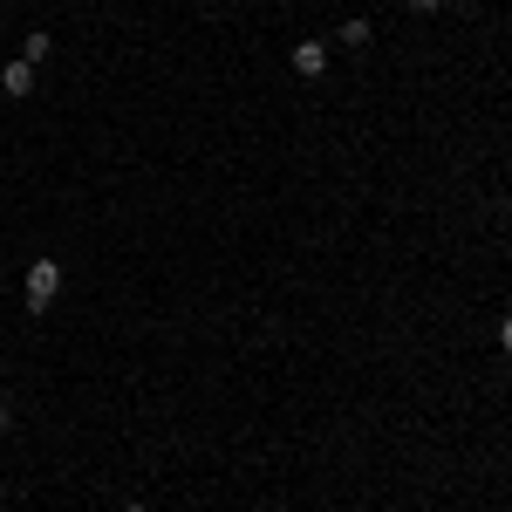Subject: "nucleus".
Listing matches in <instances>:
<instances>
[{
  "label": "nucleus",
  "instance_id": "20e7f679",
  "mask_svg": "<svg viewBox=\"0 0 512 512\" xmlns=\"http://www.w3.org/2000/svg\"><path fill=\"white\" fill-rule=\"evenodd\" d=\"M48 55H55V35H21V62H28V69H41V62H48Z\"/></svg>",
  "mask_w": 512,
  "mask_h": 512
},
{
  "label": "nucleus",
  "instance_id": "f03ea898",
  "mask_svg": "<svg viewBox=\"0 0 512 512\" xmlns=\"http://www.w3.org/2000/svg\"><path fill=\"white\" fill-rule=\"evenodd\" d=\"M294 76H328V41H294Z\"/></svg>",
  "mask_w": 512,
  "mask_h": 512
},
{
  "label": "nucleus",
  "instance_id": "f257e3e1",
  "mask_svg": "<svg viewBox=\"0 0 512 512\" xmlns=\"http://www.w3.org/2000/svg\"><path fill=\"white\" fill-rule=\"evenodd\" d=\"M62 294V260H28V315H48Z\"/></svg>",
  "mask_w": 512,
  "mask_h": 512
},
{
  "label": "nucleus",
  "instance_id": "7ed1b4c3",
  "mask_svg": "<svg viewBox=\"0 0 512 512\" xmlns=\"http://www.w3.org/2000/svg\"><path fill=\"white\" fill-rule=\"evenodd\" d=\"M0 89H7V96H28V89H35V69H28V62H0Z\"/></svg>",
  "mask_w": 512,
  "mask_h": 512
},
{
  "label": "nucleus",
  "instance_id": "6e6552de",
  "mask_svg": "<svg viewBox=\"0 0 512 512\" xmlns=\"http://www.w3.org/2000/svg\"><path fill=\"white\" fill-rule=\"evenodd\" d=\"M7 424H14V410H7V396H0V431H7Z\"/></svg>",
  "mask_w": 512,
  "mask_h": 512
},
{
  "label": "nucleus",
  "instance_id": "1a4fd4ad",
  "mask_svg": "<svg viewBox=\"0 0 512 512\" xmlns=\"http://www.w3.org/2000/svg\"><path fill=\"white\" fill-rule=\"evenodd\" d=\"M123 512H151V506H123Z\"/></svg>",
  "mask_w": 512,
  "mask_h": 512
},
{
  "label": "nucleus",
  "instance_id": "0eeeda50",
  "mask_svg": "<svg viewBox=\"0 0 512 512\" xmlns=\"http://www.w3.org/2000/svg\"><path fill=\"white\" fill-rule=\"evenodd\" d=\"M403 7H417V14H437V7H444V0H403Z\"/></svg>",
  "mask_w": 512,
  "mask_h": 512
},
{
  "label": "nucleus",
  "instance_id": "423d86ee",
  "mask_svg": "<svg viewBox=\"0 0 512 512\" xmlns=\"http://www.w3.org/2000/svg\"><path fill=\"white\" fill-rule=\"evenodd\" d=\"M499 349H506V355H512V315H506V321H499Z\"/></svg>",
  "mask_w": 512,
  "mask_h": 512
},
{
  "label": "nucleus",
  "instance_id": "39448f33",
  "mask_svg": "<svg viewBox=\"0 0 512 512\" xmlns=\"http://www.w3.org/2000/svg\"><path fill=\"white\" fill-rule=\"evenodd\" d=\"M342 48H369V41H376V28H369V21H362V14H355V21H342Z\"/></svg>",
  "mask_w": 512,
  "mask_h": 512
}]
</instances>
